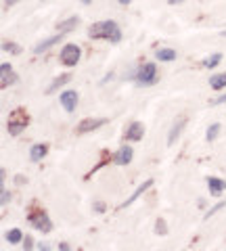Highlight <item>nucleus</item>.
I'll use <instances>...</instances> for the list:
<instances>
[{"label":"nucleus","mask_w":226,"mask_h":251,"mask_svg":"<svg viewBox=\"0 0 226 251\" xmlns=\"http://www.w3.org/2000/svg\"><path fill=\"white\" fill-rule=\"evenodd\" d=\"M90 38H99V40H109V42H120L122 40V29L115 21H97L88 27Z\"/></svg>","instance_id":"1"},{"label":"nucleus","mask_w":226,"mask_h":251,"mask_svg":"<svg viewBox=\"0 0 226 251\" xmlns=\"http://www.w3.org/2000/svg\"><path fill=\"white\" fill-rule=\"evenodd\" d=\"M38 247H40L42 251H49V249H50V245H49V243H40V245H38Z\"/></svg>","instance_id":"30"},{"label":"nucleus","mask_w":226,"mask_h":251,"mask_svg":"<svg viewBox=\"0 0 226 251\" xmlns=\"http://www.w3.org/2000/svg\"><path fill=\"white\" fill-rule=\"evenodd\" d=\"M218 132H220V124H212V126L207 128L205 138L209 140V143H212V140H216V138H218Z\"/></svg>","instance_id":"22"},{"label":"nucleus","mask_w":226,"mask_h":251,"mask_svg":"<svg viewBox=\"0 0 226 251\" xmlns=\"http://www.w3.org/2000/svg\"><path fill=\"white\" fill-rule=\"evenodd\" d=\"M143 134H145V126L140 124V122H132V124H128V128H126V140H140L143 138Z\"/></svg>","instance_id":"8"},{"label":"nucleus","mask_w":226,"mask_h":251,"mask_svg":"<svg viewBox=\"0 0 226 251\" xmlns=\"http://www.w3.org/2000/svg\"><path fill=\"white\" fill-rule=\"evenodd\" d=\"M80 57H82V50H80V46L77 44H65L63 49H61V54H59V59H61V63H63L65 67L77 65Z\"/></svg>","instance_id":"3"},{"label":"nucleus","mask_w":226,"mask_h":251,"mask_svg":"<svg viewBox=\"0 0 226 251\" xmlns=\"http://www.w3.org/2000/svg\"><path fill=\"white\" fill-rule=\"evenodd\" d=\"M155 234H168V224H166V220L163 218H157V222H155Z\"/></svg>","instance_id":"21"},{"label":"nucleus","mask_w":226,"mask_h":251,"mask_svg":"<svg viewBox=\"0 0 226 251\" xmlns=\"http://www.w3.org/2000/svg\"><path fill=\"white\" fill-rule=\"evenodd\" d=\"M23 130H25V122H21V124H17V122H11V124H9V132H11L13 136L21 134Z\"/></svg>","instance_id":"20"},{"label":"nucleus","mask_w":226,"mask_h":251,"mask_svg":"<svg viewBox=\"0 0 226 251\" xmlns=\"http://www.w3.org/2000/svg\"><path fill=\"white\" fill-rule=\"evenodd\" d=\"M2 50L4 52H11V54H21V46L15 44V42H4L2 44Z\"/></svg>","instance_id":"23"},{"label":"nucleus","mask_w":226,"mask_h":251,"mask_svg":"<svg viewBox=\"0 0 226 251\" xmlns=\"http://www.w3.org/2000/svg\"><path fill=\"white\" fill-rule=\"evenodd\" d=\"M15 182H17V184H23V182H25V176H15Z\"/></svg>","instance_id":"29"},{"label":"nucleus","mask_w":226,"mask_h":251,"mask_svg":"<svg viewBox=\"0 0 226 251\" xmlns=\"http://www.w3.org/2000/svg\"><path fill=\"white\" fill-rule=\"evenodd\" d=\"M186 126V117H178V120L174 122V126H172V130H170V134H168V145L172 147L176 140H178V136L182 134V128Z\"/></svg>","instance_id":"9"},{"label":"nucleus","mask_w":226,"mask_h":251,"mask_svg":"<svg viewBox=\"0 0 226 251\" xmlns=\"http://www.w3.org/2000/svg\"><path fill=\"white\" fill-rule=\"evenodd\" d=\"M224 100H226V94H222V97H218L216 100H212V103H214V105H220V103H224Z\"/></svg>","instance_id":"28"},{"label":"nucleus","mask_w":226,"mask_h":251,"mask_svg":"<svg viewBox=\"0 0 226 251\" xmlns=\"http://www.w3.org/2000/svg\"><path fill=\"white\" fill-rule=\"evenodd\" d=\"M19 0H4V6H11V4H17Z\"/></svg>","instance_id":"32"},{"label":"nucleus","mask_w":226,"mask_h":251,"mask_svg":"<svg viewBox=\"0 0 226 251\" xmlns=\"http://www.w3.org/2000/svg\"><path fill=\"white\" fill-rule=\"evenodd\" d=\"M224 205H226V203H224V201H220V203H216V205H214L212 209H207V214H205V220H209V218H212V216H216V214H218V211H220V209H224Z\"/></svg>","instance_id":"25"},{"label":"nucleus","mask_w":226,"mask_h":251,"mask_svg":"<svg viewBox=\"0 0 226 251\" xmlns=\"http://www.w3.org/2000/svg\"><path fill=\"white\" fill-rule=\"evenodd\" d=\"M118 2H120V4H130L132 0H118Z\"/></svg>","instance_id":"35"},{"label":"nucleus","mask_w":226,"mask_h":251,"mask_svg":"<svg viewBox=\"0 0 226 251\" xmlns=\"http://www.w3.org/2000/svg\"><path fill=\"white\" fill-rule=\"evenodd\" d=\"M155 57H157V61H174L176 59V50H172V49H159V50H155Z\"/></svg>","instance_id":"17"},{"label":"nucleus","mask_w":226,"mask_h":251,"mask_svg":"<svg viewBox=\"0 0 226 251\" xmlns=\"http://www.w3.org/2000/svg\"><path fill=\"white\" fill-rule=\"evenodd\" d=\"M132 155H134V151H132L130 147H122L120 151L115 153V163H118V166H128L132 161Z\"/></svg>","instance_id":"12"},{"label":"nucleus","mask_w":226,"mask_h":251,"mask_svg":"<svg viewBox=\"0 0 226 251\" xmlns=\"http://www.w3.org/2000/svg\"><path fill=\"white\" fill-rule=\"evenodd\" d=\"M29 224H32L38 232H50L52 230V222H50V218L46 214L32 216V218H29Z\"/></svg>","instance_id":"5"},{"label":"nucleus","mask_w":226,"mask_h":251,"mask_svg":"<svg viewBox=\"0 0 226 251\" xmlns=\"http://www.w3.org/2000/svg\"><path fill=\"white\" fill-rule=\"evenodd\" d=\"M59 249H61V251H69V245H67V243H61Z\"/></svg>","instance_id":"33"},{"label":"nucleus","mask_w":226,"mask_h":251,"mask_svg":"<svg viewBox=\"0 0 226 251\" xmlns=\"http://www.w3.org/2000/svg\"><path fill=\"white\" fill-rule=\"evenodd\" d=\"M105 124H107V120H82L80 124H77L75 132L77 134H88V132L97 130V128H100V126H105Z\"/></svg>","instance_id":"7"},{"label":"nucleus","mask_w":226,"mask_h":251,"mask_svg":"<svg viewBox=\"0 0 226 251\" xmlns=\"http://www.w3.org/2000/svg\"><path fill=\"white\" fill-rule=\"evenodd\" d=\"M6 241L13 243V245H15V243H19V241H21V230H19V228L9 230V232H6Z\"/></svg>","instance_id":"24"},{"label":"nucleus","mask_w":226,"mask_h":251,"mask_svg":"<svg viewBox=\"0 0 226 251\" xmlns=\"http://www.w3.org/2000/svg\"><path fill=\"white\" fill-rule=\"evenodd\" d=\"M136 82L138 86H153L157 82V67L153 63H145L136 69Z\"/></svg>","instance_id":"2"},{"label":"nucleus","mask_w":226,"mask_h":251,"mask_svg":"<svg viewBox=\"0 0 226 251\" xmlns=\"http://www.w3.org/2000/svg\"><path fill=\"white\" fill-rule=\"evenodd\" d=\"M207 188L209 193H212V197H218V195H222L226 191V182L222 178H207Z\"/></svg>","instance_id":"10"},{"label":"nucleus","mask_w":226,"mask_h":251,"mask_svg":"<svg viewBox=\"0 0 226 251\" xmlns=\"http://www.w3.org/2000/svg\"><path fill=\"white\" fill-rule=\"evenodd\" d=\"M46 151H49V147H46V145H34L32 151H29V159H32V161H40V159H44Z\"/></svg>","instance_id":"15"},{"label":"nucleus","mask_w":226,"mask_h":251,"mask_svg":"<svg viewBox=\"0 0 226 251\" xmlns=\"http://www.w3.org/2000/svg\"><path fill=\"white\" fill-rule=\"evenodd\" d=\"M69 80H72V75H69V74H63V75L54 77V80H52V84L49 86V88H46V92H49V94H52L54 90H59L61 86H63V84H67Z\"/></svg>","instance_id":"14"},{"label":"nucleus","mask_w":226,"mask_h":251,"mask_svg":"<svg viewBox=\"0 0 226 251\" xmlns=\"http://www.w3.org/2000/svg\"><path fill=\"white\" fill-rule=\"evenodd\" d=\"M17 84V75L13 74V69H9V72H2V88H9V86Z\"/></svg>","instance_id":"18"},{"label":"nucleus","mask_w":226,"mask_h":251,"mask_svg":"<svg viewBox=\"0 0 226 251\" xmlns=\"http://www.w3.org/2000/svg\"><path fill=\"white\" fill-rule=\"evenodd\" d=\"M77 23H80V19H77V17H69L65 21H61L57 25V29L61 31V34H69V31H74L77 27Z\"/></svg>","instance_id":"13"},{"label":"nucleus","mask_w":226,"mask_h":251,"mask_svg":"<svg viewBox=\"0 0 226 251\" xmlns=\"http://www.w3.org/2000/svg\"><path fill=\"white\" fill-rule=\"evenodd\" d=\"M222 36H224V38H226V31H222Z\"/></svg>","instance_id":"37"},{"label":"nucleus","mask_w":226,"mask_h":251,"mask_svg":"<svg viewBox=\"0 0 226 251\" xmlns=\"http://www.w3.org/2000/svg\"><path fill=\"white\" fill-rule=\"evenodd\" d=\"M209 86H212L214 90L226 88V74H216V75H212V80H209Z\"/></svg>","instance_id":"16"},{"label":"nucleus","mask_w":226,"mask_h":251,"mask_svg":"<svg viewBox=\"0 0 226 251\" xmlns=\"http://www.w3.org/2000/svg\"><path fill=\"white\" fill-rule=\"evenodd\" d=\"M220 61H222V54H220V52H214V54H209L207 59H203V67L212 69V67H216Z\"/></svg>","instance_id":"19"},{"label":"nucleus","mask_w":226,"mask_h":251,"mask_svg":"<svg viewBox=\"0 0 226 251\" xmlns=\"http://www.w3.org/2000/svg\"><path fill=\"white\" fill-rule=\"evenodd\" d=\"M151 184H153V180H151V178H149V180H145V182H143V184H140V186L136 188V191H134V193H132V195H130V197H128L126 201H124V203H122V205H120V207L124 209V207H128V205H132V203H134V201H136V199H138V197H140V195H143V193H145V191H147V188H149Z\"/></svg>","instance_id":"11"},{"label":"nucleus","mask_w":226,"mask_h":251,"mask_svg":"<svg viewBox=\"0 0 226 251\" xmlns=\"http://www.w3.org/2000/svg\"><path fill=\"white\" fill-rule=\"evenodd\" d=\"M23 247H25V251H29V249H32V247H34V241H32V239H29V237H27L25 241H23Z\"/></svg>","instance_id":"27"},{"label":"nucleus","mask_w":226,"mask_h":251,"mask_svg":"<svg viewBox=\"0 0 226 251\" xmlns=\"http://www.w3.org/2000/svg\"><path fill=\"white\" fill-rule=\"evenodd\" d=\"M59 100H61V107H63L67 113H74L75 107H77V92H75V90H65V92H61Z\"/></svg>","instance_id":"4"},{"label":"nucleus","mask_w":226,"mask_h":251,"mask_svg":"<svg viewBox=\"0 0 226 251\" xmlns=\"http://www.w3.org/2000/svg\"><path fill=\"white\" fill-rule=\"evenodd\" d=\"M95 209L97 211H105V205H103V203H95Z\"/></svg>","instance_id":"31"},{"label":"nucleus","mask_w":226,"mask_h":251,"mask_svg":"<svg viewBox=\"0 0 226 251\" xmlns=\"http://www.w3.org/2000/svg\"><path fill=\"white\" fill-rule=\"evenodd\" d=\"M9 201H11V193L6 191L4 186H2V205H6V203H9Z\"/></svg>","instance_id":"26"},{"label":"nucleus","mask_w":226,"mask_h":251,"mask_svg":"<svg viewBox=\"0 0 226 251\" xmlns=\"http://www.w3.org/2000/svg\"><path fill=\"white\" fill-rule=\"evenodd\" d=\"M63 36H65V34H61V31H59V34H54V36H50V38H44V40H42V42H38V44H36V49H34V52H36V54H42L44 50H49V49H52V46H54V44H59L61 40H63Z\"/></svg>","instance_id":"6"},{"label":"nucleus","mask_w":226,"mask_h":251,"mask_svg":"<svg viewBox=\"0 0 226 251\" xmlns=\"http://www.w3.org/2000/svg\"><path fill=\"white\" fill-rule=\"evenodd\" d=\"M82 2H84V4H90V0H82Z\"/></svg>","instance_id":"36"},{"label":"nucleus","mask_w":226,"mask_h":251,"mask_svg":"<svg viewBox=\"0 0 226 251\" xmlns=\"http://www.w3.org/2000/svg\"><path fill=\"white\" fill-rule=\"evenodd\" d=\"M170 4H180V2H184V0H168Z\"/></svg>","instance_id":"34"}]
</instances>
